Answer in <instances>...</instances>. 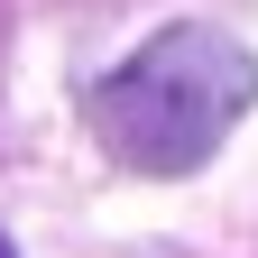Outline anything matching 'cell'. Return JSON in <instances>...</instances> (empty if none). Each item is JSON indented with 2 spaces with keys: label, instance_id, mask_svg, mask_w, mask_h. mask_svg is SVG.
Listing matches in <instances>:
<instances>
[{
  "label": "cell",
  "instance_id": "6da1fadb",
  "mask_svg": "<svg viewBox=\"0 0 258 258\" xmlns=\"http://www.w3.org/2000/svg\"><path fill=\"white\" fill-rule=\"evenodd\" d=\"M249 102H258V55L231 28L184 19L92 83V129L139 175H194Z\"/></svg>",
  "mask_w": 258,
  "mask_h": 258
},
{
  "label": "cell",
  "instance_id": "7a4b0ae2",
  "mask_svg": "<svg viewBox=\"0 0 258 258\" xmlns=\"http://www.w3.org/2000/svg\"><path fill=\"white\" fill-rule=\"evenodd\" d=\"M0 258H10V240H0Z\"/></svg>",
  "mask_w": 258,
  "mask_h": 258
}]
</instances>
